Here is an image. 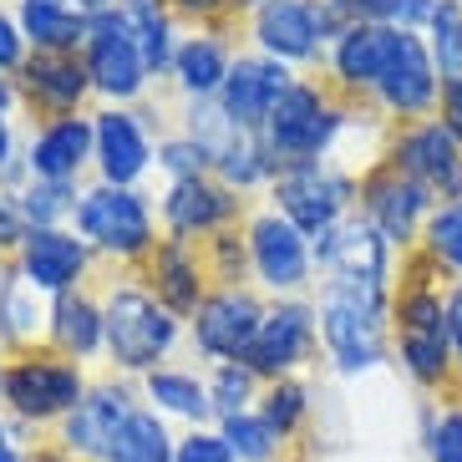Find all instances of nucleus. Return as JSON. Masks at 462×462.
I'll list each match as a JSON object with an SVG mask.
<instances>
[{
	"label": "nucleus",
	"mask_w": 462,
	"mask_h": 462,
	"mask_svg": "<svg viewBox=\"0 0 462 462\" xmlns=\"http://www.w3.org/2000/svg\"><path fill=\"white\" fill-rule=\"evenodd\" d=\"M264 310H270V300L259 295L254 285L208 290V300L189 320L193 351L204 356V361H245L259 326H264Z\"/></svg>",
	"instance_id": "nucleus-14"
},
{
	"label": "nucleus",
	"mask_w": 462,
	"mask_h": 462,
	"mask_svg": "<svg viewBox=\"0 0 462 462\" xmlns=\"http://www.w3.org/2000/svg\"><path fill=\"white\" fill-rule=\"evenodd\" d=\"M133 411H137V396L127 381H117V376L92 381L82 402L61 417V452H71L82 462H102Z\"/></svg>",
	"instance_id": "nucleus-18"
},
{
	"label": "nucleus",
	"mask_w": 462,
	"mask_h": 462,
	"mask_svg": "<svg viewBox=\"0 0 462 462\" xmlns=\"http://www.w3.org/2000/svg\"><path fill=\"white\" fill-rule=\"evenodd\" d=\"M448 274L417 249L402 254L396 270V295H392V356L421 392H448L457 376L448 340Z\"/></svg>",
	"instance_id": "nucleus-1"
},
{
	"label": "nucleus",
	"mask_w": 462,
	"mask_h": 462,
	"mask_svg": "<svg viewBox=\"0 0 462 462\" xmlns=\"http://www.w3.org/2000/svg\"><path fill=\"white\" fill-rule=\"evenodd\" d=\"M26 56H31L26 31H21V21H15V11H5V5H0V71H5V77H15V71L26 67Z\"/></svg>",
	"instance_id": "nucleus-47"
},
{
	"label": "nucleus",
	"mask_w": 462,
	"mask_h": 462,
	"mask_svg": "<svg viewBox=\"0 0 462 462\" xmlns=\"http://www.w3.org/2000/svg\"><path fill=\"white\" fill-rule=\"evenodd\" d=\"M31 462H82V457H71V452H36Z\"/></svg>",
	"instance_id": "nucleus-55"
},
{
	"label": "nucleus",
	"mask_w": 462,
	"mask_h": 462,
	"mask_svg": "<svg viewBox=\"0 0 462 462\" xmlns=\"http://www.w3.org/2000/svg\"><path fill=\"white\" fill-rule=\"evenodd\" d=\"M71 5H77V11H82V15H97V11H112L117 0H71Z\"/></svg>",
	"instance_id": "nucleus-54"
},
{
	"label": "nucleus",
	"mask_w": 462,
	"mask_h": 462,
	"mask_svg": "<svg viewBox=\"0 0 462 462\" xmlns=\"http://www.w3.org/2000/svg\"><path fill=\"white\" fill-rule=\"evenodd\" d=\"M173 462H239V457H234V448L224 442L218 427H193L189 437H178Z\"/></svg>",
	"instance_id": "nucleus-45"
},
{
	"label": "nucleus",
	"mask_w": 462,
	"mask_h": 462,
	"mask_svg": "<svg viewBox=\"0 0 462 462\" xmlns=\"http://www.w3.org/2000/svg\"><path fill=\"white\" fill-rule=\"evenodd\" d=\"M351 21H376V26H396V31H427L437 0H340Z\"/></svg>",
	"instance_id": "nucleus-42"
},
{
	"label": "nucleus",
	"mask_w": 462,
	"mask_h": 462,
	"mask_svg": "<svg viewBox=\"0 0 462 462\" xmlns=\"http://www.w3.org/2000/svg\"><path fill=\"white\" fill-rule=\"evenodd\" d=\"M178 133H189L193 143H199V148L218 163V158H224V152H229L249 127L234 123L218 97H204V102H183V97H178Z\"/></svg>",
	"instance_id": "nucleus-32"
},
{
	"label": "nucleus",
	"mask_w": 462,
	"mask_h": 462,
	"mask_svg": "<svg viewBox=\"0 0 462 462\" xmlns=\"http://www.w3.org/2000/svg\"><path fill=\"white\" fill-rule=\"evenodd\" d=\"M386 163L402 168L407 178H417L437 204L462 199V143L437 117L392 127V137H386Z\"/></svg>",
	"instance_id": "nucleus-15"
},
{
	"label": "nucleus",
	"mask_w": 462,
	"mask_h": 462,
	"mask_svg": "<svg viewBox=\"0 0 462 462\" xmlns=\"http://www.w3.org/2000/svg\"><path fill=\"white\" fill-rule=\"evenodd\" d=\"M92 173L97 183L117 189H143L158 168V127L148 123L143 107H92Z\"/></svg>",
	"instance_id": "nucleus-11"
},
{
	"label": "nucleus",
	"mask_w": 462,
	"mask_h": 462,
	"mask_svg": "<svg viewBox=\"0 0 462 462\" xmlns=\"http://www.w3.org/2000/svg\"><path fill=\"white\" fill-rule=\"evenodd\" d=\"M158 173L163 183H189V178H208L214 173V158H208L189 133H163L158 137Z\"/></svg>",
	"instance_id": "nucleus-43"
},
{
	"label": "nucleus",
	"mask_w": 462,
	"mask_h": 462,
	"mask_svg": "<svg viewBox=\"0 0 462 462\" xmlns=\"http://www.w3.org/2000/svg\"><path fill=\"white\" fill-rule=\"evenodd\" d=\"M249 218V199L245 193L224 189L214 173L208 178H189V183H163L158 193V224L168 239H193L204 245L218 229H234Z\"/></svg>",
	"instance_id": "nucleus-16"
},
{
	"label": "nucleus",
	"mask_w": 462,
	"mask_h": 462,
	"mask_svg": "<svg viewBox=\"0 0 462 462\" xmlns=\"http://www.w3.org/2000/svg\"><path fill=\"white\" fill-rule=\"evenodd\" d=\"M392 46H396V26H376V21H356V26H346L336 36V42L326 46V87L336 97H346V102H356V97L376 92L381 71H386V61H392Z\"/></svg>",
	"instance_id": "nucleus-20"
},
{
	"label": "nucleus",
	"mask_w": 462,
	"mask_h": 462,
	"mask_svg": "<svg viewBox=\"0 0 462 462\" xmlns=\"http://www.w3.org/2000/svg\"><path fill=\"white\" fill-rule=\"evenodd\" d=\"M218 432H224V442L234 448V457H239V462H270L274 452H280V432H274L259 411L218 417Z\"/></svg>",
	"instance_id": "nucleus-40"
},
{
	"label": "nucleus",
	"mask_w": 462,
	"mask_h": 462,
	"mask_svg": "<svg viewBox=\"0 0 462 462\" xmlns=\"http://www.w3.org/2000/svg\"><path fill=\"white\" fill-rule=\"evenodd\" d=\"M392 295L396 280H356V274L315 280L320 351L340 376H366L392 356Z\"/></svg>",
	"instance_id": "nucleus-2"
},
{
	"label": "nucleus",
	"mask_w": 462,
	"mask_h": 462,
	"mask_svg": "<svg viewBox=\"0 0 462 462\" xmlns=\"http://www.w3.org/2000/svg\"><path fill=\"white\" fill-rule=\"evenodd\" d=\"M102 320H107L102 356L123 376L158 371L178 351V340H183V320L143 285V274H112L102 285Z\"/></svg>",
	"instance_id": "nucleus-3"
},
{
	"label": "nucleus",
	"mask_w": 462,
	"mask_h": 462,
	"mask_svg": "<svg viewBox=\"0 0 462 462\" xmlns=\"http://www.w3.org/2000/svg\"><path fill=\"white\" fill-rule=\"evenodd\" d=\"M320 351V315H315V295H290V300H270L264 326H259L254 346H249L245 366L259 381H280L305 371Z\"/></svg>",
	"instance_id": "nucleus-12"
},
{
	"label": "nucleus",
	"mask_w": 462,
	"mask_h": 462,
	"mask_svg": "<svg viewBox=\"0 0 462 462\" xmlns=\"http://www.w3.org/2000/svg\"><path fill=\"white\" fill-rule=\"evenodd\" d=\"M117 11H123L133 42L143 46V61H148L152 82H163L168 71H173L178 42H183L173 5H168V0H117Z\"/></svg>",
	"instance_id": "nucleus-28"
},
{
	"label": "nucleus",
	"mask_w": 462,
	"mask_h": 462,
	"mask_svg": "<svg viewBox=\"0 0 462 462\" xmlns=\"http://www.w3.org/2000/svg\"><path fill=\"white\" fill-rule=\"evenodd\" d=\"M82 61H87V77H92L102 107H137L152 87V71L143 61V46L133 42L123 11H97L92 15V36L82 46Z\"/></svg>",
	"instance_id": "nucleus-10"
},
{
	"label": "nucleus",
	"mask_w": 462,
	"mask_h": 462,
	"mask_svg": "<svg viewBox=\"0 0 462 462\" xmlns=\"http://www.w3.org/2000/svg\"><path fill=\"white\" fill-rule=\"evenodd\" d=\"M143 285L163 300L178 320H193L199 305L208 300V290H214L208 264H204V245H193V239H168L163 234L158 249L143 259Z\"/></svg>",
	"instance_id": "nucleus-23"
},
{
	"label": "nucleus",
	"mask_w": 462,
	"mask_h": 462,
	"mask_svg": "<svg viewBox=\"0 0 462 462\" xmlns=\"http://www.w3.org/2000/svg\"><path fill=\"white\" fill-rule=\"evenodd\" d=\"M46 336H51V295L36 290L11 264L5 285H0V351H36V346H46Z\"/></svg>",
	"instance_id": "nucleus-26"
},
{
	"label": "nucleus",
	"mask_w": 462,
	"mask_h": 462,
	"mask_svg": "<svg viewBox=\"0 0 462 462\" xmlns=\"http://www.w3.org/2000/svg\"><path fill=\"white\" fill-rule=\"evenodd\" d=\"M15 270L26 274L36 290L46 295H71L92 280V264H97V249L87 245L82 234L71 229H31V239L21 245V254L11 259Z\"/></svg>",
	"instance_id": "nucleus-22"
},
{
	"label": "nucleus",
	"mask_w": 462,
	"mask_h": 462,
	"mask_svg": "<svg viewBox=\"0 0 462 462\" xmlns=\"http://www.w3.org/2000/svg\"><path fill=\"white\" fill-rule=\"evenodd\" d=\"M15 21L26 31L31 51H61V56H82L87 36H92V15H82L77 5H36L21 0Z\"/></svg>",
	"instance_id": "nucleus-29"
},
{
	"label": "nucleus",
	"mask_w": 462,
	"mask_h": 462,
	"mask_svg": "<svg viewBox=\"0 0 462 462\" xmlns=\"http://www.w3.org/2000/svg\"><path fill=\"white\" fill-rule=\"evenodd\" d=\"M421 36H427V51L437 61V77L457 82L462 77V0H437V11Z\"/></svg>",
	"instance_id": "nucleus-38"
},
{
	"label": "nucleus",
	"mask_w": 462,
	"mask_h": 462,
	"mask_svg": "<svg viewBox=\"0 0 462 462\" xmlns=\"http://www.w3.org/2000/svg\"><path fill=\"white\" fill-rule=\"evenodd\" d=\"M0 376H5V351H0Z\"/></svg>",
	"instance_id": "nucleus-57"
},
{
	"label": "nucleus",
	"mask_w": 462,
	"mask_h": 462,
	"mask_svg": "<svg viewBox=\"0 0 462 462\" xmlns=\"http://www.w3.org/2000/svg\"><path fill=\"white\" fill-rule=\"evenodd\" d=\"M71 229L97 249V259H112V264H127V270H143V259L163 239V224H158V208H152L148 193L97 183V178L77 199Z\"/></svg>",
	"instance_id": "nucleus-4"
},
{
	"label": "nucleus",
	"mask_w": 462,
	"mask_h": 462,
	"mask_svg": "<svg viewBox=\"0 0 462 462\" xmlns=\"http://www.w3.org/2000/svg\"><path fill=\"white\" fill-rule=\"evenodd\" d=\"M143 392H148L152 411L158 417H178V421H193V427H204L214 417V402H208V381L193 376L183 366H158L143 376Z\"/></svg>",
	"instance_id": "nucleus-30"
},
{
	"label": "nucleus",
	"mask_w": 462,
	"mask_h": 462,
	"mask_svg": "<svg viewBox=\"0 0 462 462\" xmlns=\"http://www.w3.org/2000/svg\"><path fill=\"white\" fill-rule=\"evenodd\" d=\"M208 402H214V417H234V411H254L264 381L245 366V361H214L208 366Z\"/></svg>",
	"instance_id": "nucleus-36"
},
{
	"label": "nucleus",
	"mask_w": 462,
	"mask_h": 462,
	"mask_svg": "<svg viewBox=\"0 0 462 462\" xmlns=\"http://www.w3.org/2000/svg\"><path fill=\"white\" fill-rule=\"evenodd\" d=\"M356 189L361 178L320 158V163H285L264 193H270V208H280L305 239H320L356 214Z\"/></svg>",
	"instance_id": "nucleus-7"
},
{
	"label": "nucleus",
	"mask_w": 462,
	"mask_h": 462,
	"mask_svg": "<svg viewBox=\"0 0 462 462\" xmlns=\"http://www.w3.org/2000/svg\"><path fill=\"white\" fill-rule=\"evenodd\" d=\"M36 5H71V0H36Z\"/></svg>",
	"instance_id": "nucleus-56"
},
{
	"label": "nucleus",
	"mask_w": 462,
	"mask_h": 462,
	"mask_svg": "<svg viewBox=\"0 0 462 462\" xmlns=\"http://www.w3.org/2000/svg\"><path fill=\"white\" fill-rule=\"evenodd\" d=\"M87 371L82 361L36 346V351L5 356V376H0V402L21 421H61L77 402L87 396Z\"/></svg>",
	"instance_id": "nucleus-6"
},
{
	"label": "nucleus",
	"mask_w": 462,
	"mask_h": 462,
	"mask_svg": "<svg viewBox=\"0 0 462 462\" xmlns=\"http://www.w3.org/2000/svg\"><path fill=\"white\" fill-rule=\"evenodd\" d=\"M245 239H249V274L270 300L290 295H310V285L320 280L315 270V249L310 239L290 224L280 208H249L245 218Z\"/></svg>",
	"instance_id": "nucleus-8"
},
{
	"label": "nucleus",
	"mask_w": 462,
	"mask_h": 462,
	"mask_svg": "<svg viewBox=\"0 0 462 462\" xmlns=\"http://www.w3.org/2000/svg\"><path fill=\"white\" fill-rule=\"evenodd\" d=\"M437 97H442V77H437V61L427 51V36L421 31H396L392 61H386L376 92H371V107L392 127H402V123L437 117Z\"/></svg>",
	"instance_id": "nucleus-13"
},
{
	"label": "nucleus",
	"mask_w": 462,
	"mask_h": 462,
	"mask_svg": "<svg viewBox=\"0 0 462 462\" xmlns=\"http://www.w3.org/2000/svg\"><path fill=\"white\" fill-rule=\"evenodd\" d=\"M259 5H264V0H229V21H249Z\"/></svg>",
	"instance_id": "nucleus-53"
},
{
	"label": "nucleus",
	"mask_w": 462,
	"mask_h": 462,
	"mask_svg": "<svg viewBox=\"0 0 462 462\" xmlns=\"http://www.w3.org/2000/svg\"><path fill=\"white\" fill-rule=\"evenodd\" d=\"M204 264H208V280H214V290L254 285V274H249V239H245V224H234V229H218L214 239H204Z\"/></svg>",
	"instance_id": "nucleus-39"
},
{
	"label": "nucleus",
	"mask_w": 462,
	"mask_h": 462,
	"mask_svg": "<svg viewBox=\"0 0 462 462\" xmlns=\"http://www.w3.org/2000/svg\"><path fill=\"white\" fill-rule=\"evenodd\" d=\"M259 417L270 421L274 432H280V442L285 437L300 432V421L310 417V386L300 376H280V381H264V392H259Z\"/></svg>",
	"instance_id": "nucleus-37"
},
{
	"label": "nucleus",
	"mask_w": 462,
	"mask_h": 462,
	"mask_svg": "<svg viewBox=\"0 0 462 462\" xmlns=\"http://www.w3.org/2000/svg\"><path fill=\"white\" fill-rule=\"evenodd\" d=\"M448 340H452V361L462 371V280L448 285Z\"/></svg>",
	"instance_id": "nucleus-50"
},
{
	"label": "nucleus",
	"mask_w": 462,
	"mask_h": 462,
	"mask_svg": "<svg viewBox=\"0 0 462 462\" xmlns=\"http://www.w3.org/2000/svg\"><path fill=\"white\" fill-rule=\"evenodd\" d=\"M15 112H26L21 107V87H15V77L0 71V117H15Z\"/></svg>",
	"instance_id": "nucleus-51"
},
{
	"label": "nucleus",
	"mask_w": 462,
	"mask_h": 462,
	"mask_svg": "<svg viewBox=\"0 0 462 462\" xmlns=\"http://www.w3.org/2000/svg\"><path fill=\"white\" fill-rule=\"evenodd\" d=\"M15 87H21V107L31 112V123L87 112V102L97 97L87 61L82 56H61V51H31L26 67L15 71Z\"/></svg>",
	"instance_id": "nucleus-19"
},
{
	"label": "nucleus",
	"mask_w": 462,
	"mask_h": 462,
	"mask_svg": "<svg viewBox=\"0 0 462 462\" xmlns=\"http://www.w3.org/2000/svg\"><path fill=\"white\" fill-rule=\"evenodd\" d=\"M173 452H178V442L168 437V421L152 407H137L102 462H173Z\"/></svg>",
	"instance_id": "nucleus-33"
},
{
	"label": "nucleus",
	"mask_w": 462,
	"mask_h": 462,
	"mask_svg": "<svg viewBox=\"0 0 462 462\" xmlns=\"http://www.w3.org/2000/svg\"><path fill=\"white\" fill-rule=\"evenodd\" d=\"M31 239V218L26 208H21V199H15V189H0V259L11 264L15 254H21V245Z\"/></svg>",
	"instance_id": "nucleus-44"
},
{
	"label": "nucleus",
	"mask_w": 462,
	"mask_h": 462,
	"mask_svg": "<svg viewBox=\"0 0 462 462\" xmlns=\"http://www.w3.org/2000/svg\"><path fill=\"white\" fill-rule=\"evenodd\" d=\"M421 259H432L448 280H462V199H448L427 214V229H421Z\"/></svg>",
	"instance_id": "nucleus-34"
},
{
	"label": "nucleus",
	"mask_w": 462,
	"mask_h": 462,
	"mask_svg": "<svg viewBox=\"0 0 462 462\" xmlns=\"http://www.w3.org/2000/svg\"><path fill=\"white\" fill-rule=\"evenodd\" d=\"M295 77L300 71H290L285 61H270V56H259V51H239L234 67H229V82L218 92V102H224V112H229L239 127L264 133L274 102L285 97V87L295 82Z\"/></svg>",
	"instance_id": "nucleus-24"
},
{
	"label": "nucleus",
	"mask_w": 462,
	"mask_h": 462,
	"mask_svg": "<svg viewBox=\"0 0 462 462\" xmlns=\"http://www.w3.org/2000/svg\"><path fill=\"white\" fill-rule=\"evenodd\" d=\"M437 123L462 143V77H457V82H442V97H437Z\"/></svg>",
	"instance_id": "nucleus-49"
},
{
	"label": "nucleus",
	"mask_w": 462,
	"mask_h": 462,
	"mask_svg": "<svg viewBox=\"0 0 462 462\" xmlns=\"http://www.w3.org/2000/svg\"><path fill=\"white\" fill-rule=\"evenodd\" d=\"M26 137L15 133V117H0V189H21L26 183Z\"/></svg>",
	"instance_id": "nucleus-46"
},
{
	"label": "nucleus",
	"mask_w": 462,
	"mask_h": 462,
	"mask_svg": "<svg viewBox=\"0 0 462 462\" xmlns=\"http://www.w3.org/2000/svg\"><path fill=\"white\" fill-rule=\"evenodd\" d=\"M0 462H31L26 452H21V442H15V432H11L5 417H0Z\"/></svg>",
	"instance_id": "nucleus-52"
},
{
	"label": "nucleus",
	"mask_w": 462,
	"mask_h": 462,
	"mask_svg": "<svg viewBox=\"0 0 462 462\" xmlns=\"http://www.w3.org/2000/svg\"><path fill=\"white\" fill-rule=\"evenodd\" d=\"M421 448L427 462H462V402L421 407Z\"/></svg>",
	"instance_id": "nucleus-41"
},
{
	"label": "nucleus",
	"mask_w": 462,
	"mask_h": 462,
	"mask_svg": "<svg viewBox=\"0 0 462 462\" xmlns=\"http://www.w3.org/2000/svg\"><path fill=\"white\" fill-rule=\"evenodd\" d=\"M178 21H199V26H224L229 31V0H168Z\"/></svg>",
	"instance_id": "nucleus-48"
},
{
	"label": "nucleus",
	"mask_w": 462,
	"mask_h": 462,
	"mask_svg": "<svg viewBox=\"0 0 462 462\" xmlns=\"http://www.w3.org/2000/svg\"><path fill=\"white\" fill-rule=\"evenodd\" d=\"M245 26H249V51L285 61L290 71L326 61V31H320L315 0H264Z\"/></svg>",
	"instance_id": "nucleus-17"
},
{
	"label": "nucleus",
	"mask_w": 462,
	"mask_h": 462,
	"mask_svg": "<svg viewBox=\"0 0 462 462\" xmlns=\"http://www.w3.org/2000/svg\"><path fill=\"white\" fill-rule=\"evenodd\" d=\"M274 173H280V158H274V148L264 143V133H245L214 163L218 183H224V189H234V193H245V199H249V193H259V189H270Z\"/></svg>",
	"instance_id": "nucleus-31"
},
{
	"label": "nucleus",
	"mask_w": 462,
	"mask_h": 462,
	"mask_svg": "<svg viewBox=\"0 0 462 462\" xmlns=\"http://www.w3.org/2000/svg\"><path fill=\"white\" fill-rule=\"evenodd\" d=\"M92 112H71V117H46L31 123L26 133V178H46V183H82V173L92 168Z\"/></svg>",
	"instance_id": "nucleus-21"
},
{
	"label": "nucleus",
	"mask_w": 462,
	"mask_h": 462,
	"mask_svg": "<svg viewBox=\"0 0 462 462\" xmlns=\"http://www.w3.org/2000/svg\"><path fill=\"white\" fill-rule=\"evenodd\" d=\"M239 46L229 42V31L224 26H199V31H183V42H178V56H173V71H168V82L178 87L183 102H204V97H218L224 82H229V67Z\"/></svg>",
	"instance_id": "nucleus-25"
},
{
	"label": "nucleus",
	"mask_w": 462,
	"mask_h": 462,
	"mask_svg": "<svg viewBox=\"0 0 462 462\" xmlns=\"http://www.w3.org/2000/svg\"><path fill=\"white\" fill-rule=\"evenodd\" d=\"M87 183H46V178H26L15 199L26 208L31 229H67L71 218H77V199H82Z\"/></svg>",
	"instance_id": "nucleus-35"
},
{
	"label": "nucleus",
	"mask_w": 462,
	"mask_h": 462,
	"mask_svg": "<svg viewBox=\"0 0 462 462\" xmlns=\"http://www.w3.org/2000/svg\"><path fill=\"white\" fill-rule=\"evenodd\" d=\"M46 346L71 356V361H97L102 356V346H107V320H102V295L92 285L51 300V336H46Z\"/></svg>",
	"instance_id": "nucleus-27"
},
{
	"label": "nucleus",
	"mask_w": 462,
	"mask_h": 462,
	"mask_svg": "<svg viewBox=\"0 0 462 462\" xmlns=\"http://www.w3.org/2000/svg\"><path fill=\"white\" fill-rule=\"evenodd\" d=\"M432 208H437L432 193L421 189L417 178H407L402 168H392L386 158L361 173L356 214L366 218V224L396 249V254H411V249L421 245V229H427V214H432Z\"/></svg>",
	"instance_id": "nucleus-9"
},
{
	"label": "nucleus",
	"mask_w": 462,
	"mask_h": 462,
	"mask_svg": "<svg viewBox=\"0 0 462 462\" xmlns=\"http://www.w3.org/2000/svg\"><path fill=\"white\" fill-rule=\"evenodd\" d=\"M351 112H356V102L336 97L320 77H295L285 87V97L274 102L270 123H264V143L274 148L280 168L285 163H320V158L336 152Z\"/></svg>",
	"instance_id": "nucleus-5"
}]
</instances>
